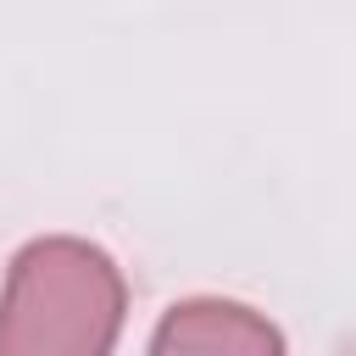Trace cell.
I'll return each instance as SVG.
<instances>
[{"label":"cell","instance_id":"cell-1","mask_svg":"<svg viewBox=\"0 0 356 356\" xmlns=\"http://www.w3.org/2000/svg\"><path fill=\"white\" fill-rule=\"evenodd\" d=\"M128 312L122 267L78 239H28L0 289V356H111Z\"/></svg>","mask_w":356,"mask_h":356},{"label":"cell","instance_id":"cell-2","mask_svg":"<svg viewBox=\"0 0 356 356\" xmlns=\"http://www.w3.org/2000/svg\"><path fill=\"white\" fill-rule=\"evenodd\" d=\"M145 356H284V334L245 300L189 295L161 312Z\"/></svg>","mask_w":356,"mask_h":356}]
</instances>
